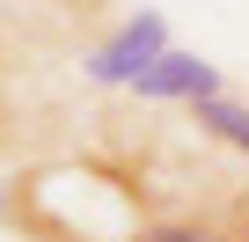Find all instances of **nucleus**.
Wrapping results in <instances>:
<instances>
[{
    "instance_id": "f257e3e1",
    "label": "nucleus",
    "mask_w": 249,
    "mask_h": 242,
    "mask_svg": "<svg viewBox=\"0 0 249 242\" xmlns=\"http://www.w3.org/2000/svg\"><path fill=\"white\" fill-rule=\"evenodd\" d=\"M0 213L37 242H140L154 220L140 176L103 169V162H44L22 184H8Z\"/></svg>"
},
{
    "instance_id": "f03ea898",
    "label": "nucleus",
    "mask_w": 249,
    "mask_h": 242,
    "mask_svg": "<svg viewBox=\"0 0 249 242\" xmlns=\"http://www.w3.org/2000/svg\"><path fill=\"white\" fill-rule=\"evenodd\" d=\"M161 52H169V22H161L154 8H140V15H124L110 37H95V44H88L81 74H88L95 88H132Z\"/></svg>"
},
{
    "instance_id": "7ed1b4c3",
    "label": "nucleus",
    "mask_w": 249,
    "mask_h": 242,
    "mask_svg": "<svg viewBox=\"0 0 249 242\" xmlns=\"http://www.w3.org/2000/svg\"><path fill=\"white\" fill-rule=\"evenodd\" d=\"M132 95H140V103H176V110H191L198 95H220V66L198 59V52H176V44H169V52L132 81Z\"/></svg>"
},
{
    "instance_id": "20e7f679",
    "label": "nucleus",
    "mask_w": 249,
    "mask_h": 242,
    "mask_svg": "<svg viewBox=\"0 0 249 242\" xmlns=\"http://www.w3.org/2000/svg\"><path fill=\"white\" fill-rule=\"evenodd\" d=\"M140 242H249V213H220V205H176V213H154Z\"/></svg>"
},
{
    "instance_id": "39448f33",
    "label": "nucleus",
    "mask_w": 249,
    "mask_h": 242,
    "mask_svg": "<svg viewBox=\"0 0 249 242\" xmlns=\"http://www.w3.org/2000/svg\"><path fill=\"white\" fill-rule=\"evenodd\" d=\"M183 117H191L198 140H220V147L249 154V103H242V95H227V88H220V95H198Z\"/></svg>"
},
{
    "instance_id": "423d86ee",
    "label": "nucleus",
    "mask_w": 249,
    "mask_h": 242,
    "mask_svg": "<svg viewBox=\"0 0 249 242\" xmlns=\"http://www.w3.org/2000/svg\"><path fill=\"white\" fill-rule=\"evenodd\" d=\"M0 205H8V184H0Z\"/></svg>"
}]
</instances>
